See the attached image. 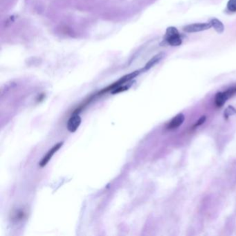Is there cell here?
I'll list each match as a JSON object with an SVG mask.
<instances>
[{
	"instance_id": "obj_10",
	"label": "cell",
	"mask_w": 236,
	"mask_h": 236,
	"mask_svg": "<svg viewBox=\"0 0 236 236\" xmlns=\"http://www.w3.org/2000/svg\"><path fill=\"white\" fill-rule=\"evenodd\" d=\"M224 114L226 118H228L230 116L236 114V109L232 106H229L226 109H225Z\"/></svg>"
},
{
	"instance_id": "obj_7",
	"label": "cell",
	"mask_w": 236,
	"mask_h": 236,
	"mask_svg": "<svg viewBox=\"0 0 236 236\" xmlns=\"http://www.w3.org/2000/svg\"><path fill=\"white\" fill-rule=\"evenodd\" d=\"M210 23L211 24V26H213L216 31L219 34H222L224 31V24H222V22L219 19L214 18L212 19L210 22Z\"/></svg>"
},
{
	"instance_id": "obj_5",
	"label": "cell",
	"mask_w": 236,
	"mask_h": 236,
	"mask_svg": "<svg viewBox=\"0 0 236 236\" xmlns=\"http://www.w3.org/2000/svg\"><path fill=\"white\" fill-rule=\"evenodd\" d=\"M81 121H82V119L78 115V114L74 113L67 122V130L70 132H75L80 126Z\"/></svg>"
},
{
	"instance_id": "obj_11",
	"label": "cell",
	"mask_w": 236,
	"mask_h": 236,
	"mask_svg": "<svg viewBox=\"0 0 236 236\" xmlns=\"http://www.w3.org/2000/svg\"><path fill=\"white\" fill-rule=\"evenodd\" d=\"M205 121H206V116H202V117H201L199 120H198L197 122L196 123L195 125H194V126L193 127V129L195 128V127H197L198 126H200V125H201L202 124H203V123H204Z\"/></svg>"
},
{
	"instance_id": "obj_8",
	"label": "cell",
	"mask_w": 236,
	"mask_h": 236,
	"mask_svg": "<svg viewBox=\"0 0 236 236\" xmlns=\"http://www.w3.org/2000/svg\"><path fill=\"white\" fill-rule=\"evenodd\" d=\"M162 56H163L162 54H158V55H156V56H154V58L152 59L150 61L148 62V63H147V65H146V66H145V69L147 70V69H150V68H151L152 67H153V66L155 65V64L157 63L161 59H162Z\"/></svg>"
},
{
	"instance_id": "obj_6",
	"label": "cell",
	"mask_w": 236,
	"mask_h": 236,
	"mask_svg": "<svg viewBox=\"0 0 236 236\" xmlns=\"http://www.w3.org/2000/svg\"><path fill=\"white\" fill-rule=\"evenodd\" d=\"M184 116L182 114H177V115L172 119L170 122L167 125V128L169 130L177 128V127H179L180 125L182 124L183 122H184Z\"/></svg>"
},
{
	"instance_id": "obj_1",
	"label": "cell",
	"mask_w": 236,
	"mask_h": 236,
	"mask_svg": "<svg viewBox=\"0 0 236 236\" xmlns=\"http://www.w3.org/2000/svg\"><path fill=\"white\" fill-rule=\"evenodd\" d=\"M165 40L170 46L177 47L182 45V39L178 30L175 27H168L165 33Z\"/></svg>"
},
{
	"instance_id": "obj_3",
	"label": "cell",
	"mask_w": 236,
	"mask_h": 236,
	"mask_svg": "<svg viewBox=\"0 0 236 236\" xmlns=\"http://www.w3.org/2000/svg\"><path fill=\"white\" fill-rule=\"evenodd\" d=\"M211 27V23H195L184 26V31L186 33H197L208 30Z\"/></svg>"
},
{
	"instance_id": "obj_2",
	"label": "cell",
	"mask_w": 236,
	"mask_h": 236,
	"mask_svg": "<svg viewBox=\"0 0 236 236\" xmlns=\"http://www.w3.org/2000/svg\"><path fill=\"white\" fill-rule=\"evenodd\" d=\"M235 94L236 87H233L223 92H218V93L215 95V105L217 107H222L224 105L225 102Z\"/></svg>"
},
{
	"instance_id": "obj_4",
	"label": "cell",
	"mask_w": 236,
	"mask_h": 236,
	"mask_svg": "<svg viewBox=\"0 0 236 236\" xmlns=\"http://www.w3.org/2000/svg\"><path fill=\"white\" fill-rule=\"evenodd\" d=\"M63 143H64L62 141V142H59V143H57V144L54 145V146L51 147V149L50 150L48 151V153L46 154V155L44 156L42 159L41 162H39V166L42 167V168L45 167V165L48 164V162L51 159L52 156L54 155V154L56 153V152L58 150L60 149V147L63 146Z\"/></svg>"
},
{
	"instance_id": "obj_9",
	"label": "cell",
	"mask_w": 236,
	"mask_h": 236,
	"mask_svg": "<svg viewBox=\"0 0 236 236\" xmlns=\"http://www.w3.org/2000/svg\"><path fill=\"white\" fill-rule=\"evenodd\" d=\"M227 9L230 12H236V0H229L227 3Z\"/></svg>"
}]
</instances>
